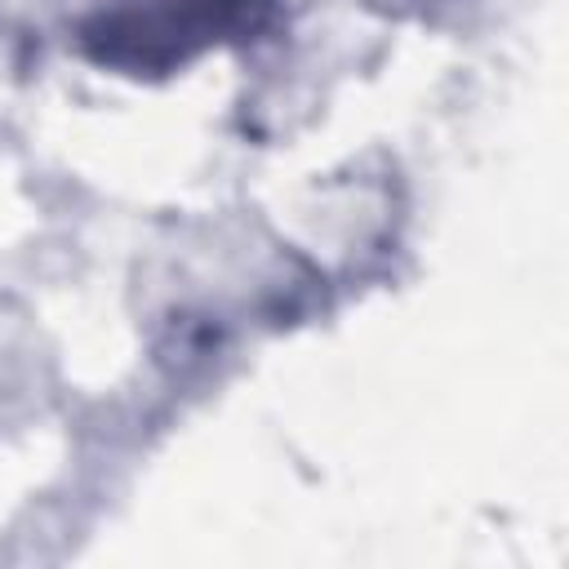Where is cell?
<instances>
[{
  "label": "cell",
  "instance_id": "cell-1",
  "mask_svg": "<svg viewBox=\"0 0 569 569\" xmlns=\"http://www.w3.org/2000/svg\"><path fill=\"white\" fill-rule=\"evenodd\" d=\"M276 0H89L84 44L120 71H169L196 53L244 40Z\"/></svg>",
  "mask_w": 569,
  "mask_h": 569
}]
</instances>
